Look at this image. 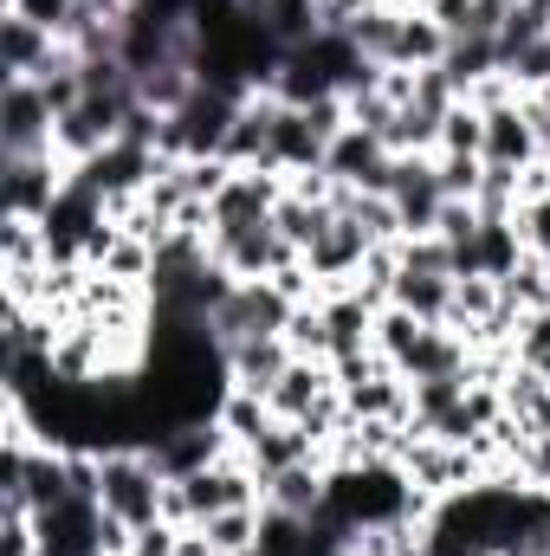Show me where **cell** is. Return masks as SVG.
Listing matches in <instances>:
<instances>
[{"label":"cell","instance_id":"cell-1","mask_svg":"<svg viewBox=\"0 0 550 556\" xmlns=\"http://www.w3.org/2000/svg\"><path fill=\"white\" fill-rule=\"evenodd\" d=\"M162 472H155V459L142 453V446H117V453H104V485H98V505L117 518V525H162Z\"/></svg>","mask_w":550,"mask_h":556},{"label":"cell","instance_id":"cell-2","mask_svg":"<svg viewBox=\"0 0 550 556\" xmlns=\"http://www.w3.org/2000/svg\"><path fill=\"white\" fill-rule=\"evenodd\" d=\"M208 253H214L234 278H273V273H285V266H298V260H304L298 247H285V233H278L273 220L214 227V233H208Z\"/></svg>","mask_w":550,"mask_h":556},{"label":"cell","instance_id":"cell-3","mask_svg":"<svg viewBox=\"0 0 550 556\" xmlns=\"http://www.w3.org/2000/svg\"><path fill=\"white\" fill-rule=\"evenodd\" d=\"M72 168L46 149V155H0V207L13 220H46L52 201L65 194Z\"/></svg>","mask_w":550,"mask_h":556},{"label":"cell","instance_id":"cell-4","mask_svg":"<svg viewBox=\"0 0 550 556\" xmlns=\"http://www.w3.org/2000/svg\"><path fill=\"white\" fill-rule=\"evenodd\" d=\"M52 130H59V117H52L39 78H7V91H0V155H46Z\"/></svg>","mask_w":550,"mask_h":556},{"label":"cell","instance_id":"cell-5","mask_svg":"<svg viewBox=\"0 0 550 556\" xmlns=\"http://www.w3.org/2000/svg\"><path fill=\"white\" fill-rule=\"evenodd\" d=\"M142 453L155 459V472H162V479H188V472H201V466L227 459V453H234V440H227V427H221V420H175V427H168L162 440H149Z\"/></svg>","mask_w":550,"mask_h":556},{"label":"cell","instance_id":"cell-6","mask_svg":"<svg viewBox=\"0 0 550 556\" xmlns=\"http://www.w3.org/2000/svg\"><path fill=\"white\" fill-rule=\"evenodd\" d=\"M389 201L402 214V233L421 240L440 227V207H447V188H440V168L434 155H396V181H389Z\"/></svg>","mask_w":550,"mask_h":556},{"label":"cell","instance_id":"cell-7","mask_svg":"<svg viewBox=\"0 0 550 556\" xmlns=\"http://www.w3.org/2000/svg\"><path fill=\"white\" fill-rule=\"evenodd\" d=\"M65 52H72V46H65L52 26H39V20H26V13L7 7V20H0V72H7V78H46Z\"/></svg>","mask_w":550,"mask_h":556},{"label":"cell","instance_id":"cell-8","mask_svg":"<svg viewBox=\"0 0 550 556\" xmlns=\"http://www.w3.org/2000/svg\"><path fill=\"white\" fill-rule=\"evenodd\" d=\"M479 117H486V149H479V155H486L492 168H538V162H545L525 98H512V104H499V111H479Z\"/></svg>","mask_w":550,"mask_h":556},{"label":"cell","instance_id":"cell-9","mask_svg":"<svg viewBox=\"0 0 550 556\" xmlns=\"http://www.w3.org/2000/svg\"><path fill=\"white\" fill-rule=\"evenodd\" d=\"M324 395H337V363H317V356H291V369L273 382V395H266V408L278 420H304Z\"/></svg>","mask_w":550,"mask_h":556},{"label":"cell","instance_id":"cell-10","mask_svg":"<svg viewBox=\"0 0 550 556\" xmlns=\"http://www.w3.org/2000/svg\"><path fill=\"white\" fill-rule=\"evenodd\" d=\"M221 356H227L234 389H253V395H273V382L291 369V343H285V337H240V343H227Z\"/></svg>","mask_w":550,"mask_h":556},{"label":"cell","instance_id":"cell-11","mask_svg":"<svg viewBox=\"0 0 550 556\" xmlns=\"http://www.w3.org/2000/svg\"><path fill=\"white\" fill-rule=\"evenodd\" d=\"M247 453V466L260 472V479H278V472H291V466H304V459H324L317 453V440L304 433V420H273L253 446H240Z\"/></svg>","mask_w":550,"mask_h":556},{"label":"cell","instance_id":"cell-12","mask_svg":"<svg viewBox=\"0 0 550 556\" xmlns=\"http://www.w3.org/2000/svg\"><path fill=\"white\" fill-rule=\"evenodd\" d=\"M324 498H330V466H324V459H304V466H291V472L266 479V505H273V511H291V518H304V525L324 511Z\"/></svg>","mask_w":550,"mask_h":556},{"label":"cell","instance_id":"cell-13","mask_svg":"<svg viewBox=\"0 0 550 556\" xmlns=\"http://www.w3.org/2000/svg\"><path fill=\"white\" fill-rule=\"evenodd\" d=\"M525 233H518V220H479V233H473V273L479 278H512L525 266Z\"/></svg>","mask_w":550,"mask_h":556},{"label":"cell","instance_id":"cell-14","mask_svg":"<svg viewBox=\"0 0 550 556\" xmlns=\"http://www.w3.org/2000/svg\"><path fill=\"white\" fill-rule=\"evenodd\" d=\"M195 91H201L195 65H149V72H137V104L155 111V117H175Z\"/></svg>","mask_w":550,"mask_h":556},{"label":"cell","instance_id":"cell-15","mask_svg":"<svg viewBox=\"0 0 550 556\" xmlns=\"http://www.w3.org/2000/svg\"><path fill=\"white\" fill-rule=\"evenodd\" d=\"M389 304L414 311L421 324H447V311H453V278L447 273H409V266H402L396 291H389Z\"/></svg>","mask_w":550,"mask_h":556},{"label":"cell","instance_id":"cell-16","mask_svg":"<svg viewBox=\"0 0 550 556\" xmlns=\"http://www.w3.org/2000/svg\"><path fill=\"white\" fill-rule=\"evenodd\" d=\"M447 46H453V39H447V33H440L421 7H414V13H402L396 59H389V65H396V72H427V65H440V59H447Z\"/></svg>","mask_w":550,"mask_h":556},{"label":"cell","instance_id":"cell-17","mask_svg":"<svg viewBox=\"0 0 550 556\" xmlns=\"http://www.w3.org/2000/svg\"><path fill=\"white\" fill-rule=\"evenodd\" d=\"M440 72L460 85V98L479 85V78H492V72H505V59H499V39H486V33H466V39H453L447 46V59H440Z\"/></svg>","mask_w":550,"mask_h":556},{"label":"cell","instance_id":"cell-18","mask_svg":"<svg viewBox=\"0 0 550 556\" xmlns=\"http://www.w3.org/2000/svg\"><path fill=\"white\" fill-rule=\"evenodd\" d=\"M260 511H266V505L214 511V518H208V525H195V531L208 538V551H214V556H253V551H260Z\"/></svg>","mask_w":550,"mask_h":556},{"label":"cell","instance_id":"cell-19","mask_svg":"<svg viewBox=\"0 0 550 556\" xmlns=\"http://www.w3.org/2000/svg\"><path fill=\"white\" fill-rule=\"evenodd\" d=\"M0 266L7 273H46L52 266V247H46V227L39 220H13L0 227Z\"/></svg>","mask_w":550,"mask_h":556},{"label":"cell","instance_id":"cell-20","mask_svg":"<svg viewBox=\"0 0 550 556\" xmlns=\"http://www.w3.org/2000/svg\"><path fill=\"white\" fill-rule=\"evenodd\" d=\"M214 420L227 427V440H234V446H253L278 415L266 408V395H253V389H227V402H221V415H214Z\"/></svg>","mask_w":550,"mask_h":556},{"label":"cell","instance_id":"cell-21","mask_svg":"<svg viewBox=\"0 0 550 556\" xmlns=\"http://www.w3.org/2000/svg\"><path fill=\"white\" fill-rule=\"evenodd\" d=\"M273 227L285 233V247H298V253H304V247L330 227V207H324V201H304V194H291V188H285V201L273 207Z\"/></svg>","mask_w":550,"mask_h":556},{"label":"cell","instance_id":"cell-22","mask_svg":"<svg viewBox=\"0 0 550 556\" xmlns=\"http://www.w3.org/2000/svg\"><path fill=\"white\" fill-rule=\"evenodd\" d=\"M466 389H473V376H427V382H409L414 420H421V427H440V420L466 402Z\"/></svg>","mask_w":550,"mask_h":556},{"label":"cell","instance_id":"cell-23","mask_svg":"<svg viewBox=\"0 0 550 556\" xmlns=\"http://www.w3.org/2000/svg\"><path fill=\"white\" fill-rule=\"evenodd\" d=\"M499 291H505V304H512L518 317H538V311H550V266L538 253H525V266L512 278H499Z\"/></svg>","mask_w":550,"mask_h":556},{"label":"cell","instance_id":"cell-24","mask_svg":"<svg viewBox=\"0 0 550 556\" xmlns=\"http://www.w3.org/2000/svg\"><path fill=\"white\" fill-rule=\"evenodd\" d=\"M479 149H486V117L460 98V104L440 117V149H434V155H479Z\"/></svg>","mask_w":550,"mask_h":556},{"label":"cell","instance_id":"cell-25","mask_svg":"<svg viewBox=\"0 0 550 556\" xmlns=\"http://www.w3.org/2000/svg\"><path fill=\"white\" fill-rule=\"evenodd\" d=\"M409 104H414V111H427V117H447V111L460 104V85H453L440 65H427V72H409Z\"/></svg>","mask_w":550,"mask_h":556},{"label":"cell","instance_id":"cell-26","mask_svg":"<svg viewBox=\"0 0 550 556\" xmlns=\"http://www.w3.org/2000/svg\"><path fill=\"white\" fill-rule=\"evenodd\" d=\"M434 168H440L447 201H473L479 181H486V155H434Z\"/></svg>","mask_w":550,"mask_h":556},{"label":"cell","instance_id":"cell-27","mask_svg":"<svg viewBox=\"0 0 550 556\" xmlns=\"http://www.w3.org/2000/svg\"><path fill=\"white\" fill-rule=\"evenodd\" d=\"M505 72H512L518 98H538V91L550 85V39H538V46H525V52H518V59H512Z\"/></svg>","mask_w":550,"mask_h":556},{"label":"cell","instance_id":"cell-28","mask_svg":"<svg viewBox=\"0 0 550 556\" xmlns=\"http://www.w3.org/2000/svg\"><path fill=\"white\" fill-rule=\"evenodd\" d=\"M518 233H525V247L550 260V194H532L525 207H518Z\"/></svg>","mask_w":550,"mask_h":556},{"label":"cell","instance_id":"cell-29","mask_svg":"<svg viewBox=\"0 0 550 556\" xmlns=\"http://www.w3.org/2000/svg\"><path fill=\"white\" fill-rule=\"evenodd\" d=\"M473 7H479V0H427L421 13H427L447 39H466V33H473Z\"/></svg>","mask_w":550,"mask_h":556},{"label":"cell","instance_id":"cell-30","mask_svg":"<svg viewBox=\"0 0 550 556\" xmlns=\"http://www.w3.org/2000/svg\"><path fill=\"white\" fill-rule=\"evenodd\" d=\"M518 479L538 485V492H550V427L525 440V453H518Z\"/></svg>","mask_w":550,"mask_h":556},{"label":"cell","instance_id":"cell-31","mask_svg":"<svg viewBox=\"0 0 550 556\" xmlns=\"http://www.w3.org/2000/svg\"><path fill=\"white\" fill-rule=\"evenodd\" d=\"M363 7H370V0H317V20H324V33H350Z\"/></svg>","mask_w":550,"mask_h":556},{"label":"cell","instance_id":"cell-32","mask_svg":"<svg viewBox=\"0 0 550 556\" xmlns=\"http://www.w3.org/2000/svg\"><path fill=\"white\" fill-rule=\"evenodd\" d=\"M383 7H402V13H414V7H427V0H383Z\"/></svg>","mask_w":550,"mask_h":556},{"label":"cell","instance_id":"cell-33","mask_svg":"<svg viewBox=\"0 0 550 556\" xmlns=\"http://www.w3.org/2000/svg\"><path fill=\"white\" fill-rule=\"evenodd\" d=\"M538 98H545V111H550V85H545V91H538Z\"/></svg>","mask_w":550,"mask_h":556}]
</instances>
